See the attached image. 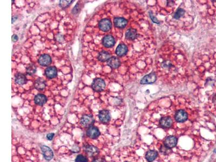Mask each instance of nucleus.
<instances>
[{
    "mask_svg": "<svg viewBox=\"0 0 216 162\" xmlns=\"http://www.w3.org/2000/svg\"><path fill=\"white\" fill-rule=\"evenodd\" d=\"M15 81L16 83H17V84L20 85H23L27 82V78L25 76V75L22 73H17L15 75Z\"/></svg>",
    "mask_w": 216,
    "mask_h": 162,
    "instance_id": "21",
    "label": "nucleus"
},
{
    "mask_svg": "<svg viewBox=\"0 0 216 162\" xmlns=\"http://www.w3.org/2000/svg\"><path fill=\"white\" fill-rule=\"evenodd\" d=\"M113 23L116 27L123 29L128 24V21L123 17H115L113 20Z\"/></svg>",
    "mask_w": 216,
    "mask_h": 162,
    "instance_id": "12",
    "label": "nucleus"
},
{
    "mask_svg": "<svg viewBox=\"0 0 216 162\" xmlns=\"http://www.w3.org/2000/svg\"><path fill=\"white\" fill-rule=\"evenodd\" d=\"M35 88L39 91L44 90L46 86V83L43 78H38L37 79L34 83Z\"/></svg>",
    "mask_w": 216,
    "mask_h": 162,
    "instance_id": "19",
    "label": "nucleus"
},
{
    "mask_svg": "<svg viewBox=\"0 0 216 162\" xmlns=\"http://www.w3.org/2000/svg\"><path fill=\"white\" fill-rule=\"evenodd\" d=\"M95 120L91 115H84L80 120V123L85 128H89L94 124Z\"/></svg>",
    "mask_w": 216,
    "mask_h": 162,
    "instance_id": "2",
    "label": "nucleus"
},
{
    "mask_svg": "<svg viewBox=\"0 0 216 162\" xmlns=\"http://www.w3.org/2000/svg\"><path fill=\"white\" fill-rule=\"evenodd\" d=\"M80 11V6H79V4L78 3H77L76 4L75 6L74 7V8L72 10V13L73 14H77L78 11Z\"/></svg>",
    "mask_w": 216,
    "mask_h": 162,
    "instance_id": "31",
    "label": "nucleus"
},
{
    "mask_svg": "<svg viewBox=\"0 0 216 162\" xmlns=\"http://www.w3.org/2000/svg\"><path fill=\"white\" fill-rule=\"evenodd\" d=\"M115 40L111 35H107L102 39V44L105 48H112L115 44Z\"/></svg>",
    "mask_w": 216,
    "mask_h": 162,
    "instance_id": "7",
    "label": "nucleus"
},
{
    "mask_svg": "<svg viewBox=\"0 0 216 162\" xmlns=\"http://www.w3.org/2000/svg\"></svg>",
    "mask_w": 216,
    "mask_h": 162,
    "instance_id": "36",
    "label": "nucleus"
},
{
    "mask_svg": "<svg viewBox=\"0 0 216 162\" xmlns=\"http://www.w3.org/2000/svg\"><path fill=\"white\" fill-rule=\"evenodd\" d=\"M52 62V59L50 55L48 54H43L41 55L38 59V62L42 66H48L50 65Z\"/></svg>",
    "mask_w": 216,
    "mask_h": 162,
    "instance_id": "11",
    "label": "nucleus"
},
{
    "mask_svg": "<svg viewBox=\"0 0 216 162\" xmlns=\"http://www.w3.org/2000/svg\"><path fill=\"white\" fill-rule=\"evenodd\" d=\"M187 117L188 116L187 112L183 110H179L177 111L174 115L175 120L179 123L185 122L187 120Z\"/></svg>",
    "mask_w": 216,
    "mask_h": 162,
    "instance_id": "10",
    "label": "nucleus"
},
{
    "mask_svg": "<svg viewBox=\"0 0 216 162\" xmlns=\"http://www.w3.org/2000/svg\"><path fill=\"white\" fill-rule=\"evenodd\" d=\"M36 70H37V68L36 65H34L33 64H30L26 68V72L27 74L29 75H33L34 74H35Z\"/></svg>",
    "mask_w": 216,
    "mask_h": 162,
    "instance_id": "24",
    "label": "nucleus"
},
{
    "mask_svg": "<svg viewBox=\"0 0 216 162\" xmlns=\"http://www.w3.org/2000/svg\"><path fill=\"white\" fill-rule=\"evenodd\" d=\"M149 16H150V19H151V20L153 22V23H156V24H160V21H158L157 19L153 15V13H152L151 11H149Z\"/></svg>",
    "mask_w": 216,
    "mask_h": 162,
    "instance_id": "29",
    "label": "nucleus"
},
{
    "mask_svg": "<svg viewBox=\"0 0 216 162\" xmlns=\"http://www.w3.org/2000/svg\"><path fill=\"white\" fill-rule=\"evenodd\" d=\"M41 149L42 150V154L46 160H51L53 158L54 154L50 147L46 145H42L41 146Z\"/></svg>",
    "mask_w": 216,
    "mask_h": 162,
    "instance_id": "6",
    "label": "nucleus"
},
{
    "mask_svg": "<svg viewBox=\"0 0 216 162\" xmlns=\"http://www.w3.org/2000/svg\"><path fill=\"white\" fill-rule=\"evenodd\" d=\"M18 40H19L18 36L16 35V34L13 35V36H12V41L14 42H16L18 41Z\"/></svg>",
    "mask_w": 216,
    "mask_h": 162,
    "instance_id": "34",
    "label": "nucleus"
},
{
    "mask_svg": "<svg viewBox=\"0 0 216 162\" xmlns=\"http://www.w3.org/2000/svg\"><path fill=\"white\" fill-rule=\"evenodd\" d=\"M45 75L46 77L50 79L56 77L57 75V70L56 68L54 66L47 68L45 70Z\"/></svg>",
    "mask_w": 216,
    "mask_h": 162,
    "instance_id": "14",
    "label": "nucleus"
},
{
    "mask_svg": "<svg viewBox=\"0 0 216 162\" xmlns=\"http://www.w3.org/2000/svg\"><path fill=\"white\" fill-rule=\"evenodd\" d=\"M160 123V125L163 128H169L172 125V119L169 117H163L161 118Z\"/></svg>",
    "mask_w": 216,
    "mask_h": 162,
    "instance_id": "20",
    "label": "nucleus"
},
{
    "mask_svg": "<svg viewBox=\"0 0 216 162\" xmlns=\"http://www.w3.org/2000/svg\"><path fill=\"white\" fill-rule=\"evenodd\" d=\"M157 76L155 72H151L146 75L141 79V84H152L156 81Z\"/></svg>",
    "mask_w": 216,
    "mask_h": 162,
    "instance_id": "3",
    "label": "nucleus"
},
{
    "mask_svg": "<svg viewBox=\"0 0 216 162\" xmlns=\"http://www.w3.org/2000/svg\"><path fill=\"white\" fill-rule=\"evenodd\" d=\"M85 152L90 157H95L99 154V150L92 145H85L83 147Z\"/></svg>",
    "mask_w": 216,
    "mask_h": 162,
    "instance_id": "4",
    "label": "nucleus"
},
{
    "mask_svg": "<svg viewBox=\"0 0 216 162\" xmlns=\"http://www.w3.org/2000/svg\"><path fill=\"white\" fill-rule=\"evenodd\" d=\"M184 10L182 8H179L174 13V19L179 20L180 19V17H183L185 14Z\"/></svg>",
    "mask_w": 216,
    "mask_h": 162,
    "instance_id": "25",
    "label": "nucleus"
},
{
    "mask_svg": "<svg viewBox=\"0 0 216 162\" xmlns=\"http://www.w3.org/2000/svg\"><path fill=\"white\" fill-rule=\"evenodd\" d=\"M157 156L158 152L156 150H149L146 154L145 158L148 162H152L157 158Z\"/></svg>",
    "mask_w": 216,
    "mask_h": 162,
    "instance_id": "22",
    "label": "nucleus"
},
{
    "mask_svg": "<svg viewBox=\"0 0 216 162\" xmlns=\"http://www.w3.org/2000/svg\"><path fill=\"white\" fill-rule=\"evenodd\" d=\"M73 2V1H60V6L62 8H66L69 6L70 4Z\"/></svg>",
    "mask_w": 216,
    "mask_h": 162,
    "instance_id": "27",
    "label": "nucleus"
},
{
    "mask_svg": "<svg viewBox=\"0 0 216 162\" xmlns=\"http://www.w3.org/2000/svg\"><path fill=\"white\" fill-rule=\"evenodd\" d=\"M110 58V54L109 52L106 51H102L101 53H99L97 59L99 61L104 62L105 61H108Z\"/></svg>",
    "mask_w": 216,
    "mask_h": 162,
    "instance_id": "23",
    "label": "nucleus"
},
{
    "mask_svg": "<svg viewBox=\"0 0 216 162\" xmlns=\"http://www.w3.org/2000/svg\"><path fill=\"white\" fill-rule=\"evenodd\" d=\"M177 141L178 139L176 137L170 136L166 138L164 142V145L169 148H172L177 145Z\"/></svg>",
    "mask_w": 216,
    "mask_h": 162,
    "instance_id": "13",
    "label": "nucleus"
},
{
    "mask_svg": "<svg viewBox=\"0 0 216 162\" xmlns=\"http://www.w3.org/2000/svg\"><path fill=\"white\" fill-rule=\"evenodd\" d=\"M76 162H88V160L85 156L82 155H78L75 159Z\"/></svg>",
    "mask_w": 216,
    "mask_h": 162,
    "instance_id": "28",
    "label": "nucleus"
},
{
    "mask_svg": "<svg viewBox=\"0 0 216 162\" xmlns=\"http://www.w3.org/2000/svg\"><path fill=\"white\" fill-rule=\"evenodd\" d=\"M160 151L163 155H167L171 154L172 152V150L171 149V148L168 147H166L165 145H162L161 147Z\"/></svg>",
    "mask_w": 216,
    "mask_h": 162,
    "instance_id": "26",
    "label": "nucleus"
},
{
    "mask_svg": "<svg viewBox=\"0 0 216 162\" xmlns=\"http://www.w3.org/2000/svg\"><path fill=\"white\" fill-rule=\"evenodd\" d=\"M99 29L103 32H108L112 27V23L110 20L103 19L99 21Z\"/></svg>",
    "mask_w": 216,
    "mask_h": 162,
    "instance_id": "5",
    "label": "nucleus"
},
{
    "mask_svg": "<svg viewBox=\"0 0 216 162\" xmlns=\"http://www.w3.org/2000/svg\"><path fill=\"white\" fill-rule=\"evenodd\" d=\"M139 36V34L137 33V30L132 28H130L127 30L126 33V37L128 40H134Z\"/></svg>",
    "mask_w": 216,
    "mask_h": 162,
    "instance_id": "18",
    "label": "nucleus"
},
{
    "mask_svg": "<svg viewBox=\"0 0 216 162\" xmlns=\"http://www.w3.org/2000/svg\"><path fill=\"white\" fill-rule=\"evenodd\" d=\"M54 133H51V134H48V135H46V138L48 139L49 141H51V140L53 139L54 137Z\"/></svg>",
    "mask_w": 216,
    "mask_h": 162,
    "instance_id": "32",
    "label": "nucleus"
},
{
    "mask_svg": "<svg viewBox=\"0 0 216 162\" xmlns=\"http://www.w3.org/2000/svg\"><path fill=\"white\" fill-rule=\"evenodd\" d=\"M47 101V99L46 96L43 94H38L36 95L34 98V102L38 105L42 106L44 105L45 103Z\"/></svg>",
    "mask_w": 216,
    "mask_h": 162,
    "instance_id": "17",
    "label": "nucleus"
},
{
    "mask_svg": "<svg viewBox=\"0 0 216 162\" xmlns=\"http://www.w3.org/2000/svg\"><path fill=\"white\" fill-rule=\"evenodd\" d=\"M128 47L126 46V45L121 43L117 46L116 49V54L118 56L122 57L126 55L128 53Z\"/></svg>",
    "mask_w": 216,
    "mask_h": 162,
    "instance_id": "15",
    "label": "nucleus"
},
{
    "mask_svg": "<svg viewBox=\"0 0 216 162\" xmlns=\"http://www.w3.org/2000/svg\"><path fill=\"white\" fill-rule=\"evenodd\" d=\"M162 67L164 68H170L172 66V63L170 61H166L162 63Z\"/></svg>",
    "mask_w": 216,
    "mask_h": 162,
    "instance_id": "30",
    "label": "nucleus"
},
{
    "mask_svg": "<svg viewBox=\"0 0 216 162\" xmlns=\"http://www.w3.org/2000/svg\"><path fill=\"white\" fill-rule=\"evenodd\" d=\"M17 18V16H14V17H12V23H14V22L16 20Z\"/></svg>",
    "mask_w": 216,
    "mask_h": 162,
    "instance_id": "35",
    "label": "nucleus"
},
{
    "mask_svg": "<svg viewBox=\"0 0 216 162\" xmlns=\"http://www.w3.org/2000/svg\"><path fill=\"white\" fill-rule=\"evenodd\" d=\"M108 65L113 69H116L121 65V61L118 58L112 56L109 59L107 62Z\"/></svg>",
    "mask_w": 216,
    "mask_h": 162,
    "instance_id": "16",
    "label": "nucleus"
},
{
    "mask_svg": "<svg viewBox=\"0 0 216 162\" xmlns=\"http://www.w3.org/2000/svg\"><path fill=\"white\" fill-rule=\"evenodd\" d=\"M99 120L103 123H107L110 120L111 115L107 110H102L99 112Z\"/></svg>",
    "mask_w": 216,
    "mask_h": 162,
    "instance_id": "9",
    "label": "nucleus"
},
{
    "mask_svg": "<svg viewBox=\"0 0 216 162\" xmlns=\"http://www.w3.org/2000/svg\"><path fill=\"white\" fill-rule=\"evenodd\" d=\"M101 134L99 129L96 126H90L86 131V135L90 138L96 139Z\"/></svg>",
    "mask_w": 216,
    "mask_h": 162,
    "instance_id": "8",
    "label": "nucleus"
},
{
    "mask_svg": "<svg viewBox=\"0 0 216 162\" xmlns=\"http://www.w3.org/2000/svg\"><path fill=\"white\" fill-rule=\"evenodd\" d=\"M105 81L100 78H95L91 84L92 89L97 92L104 90L105 89Z\"/></svg>",
    "mask_w": 216,
    "mask_h": 162,
    "instance_id": "1",
    "label": "nucleus"
},
{
    "mask_svg": "<svg viewBox=\"0 0 216 162\" xmlns=\"http://www.w3.org/2000/svg\"><path fill=\"white\" fill-rule=\"evenodd\" d=\"M92 162H106V161L103 158H95L94 160H92Z\"/></svg>",
    "mask_w": 216,
    "mask_h": 162,
    "instance_id": "33",
    "label": "nucleus"
}]
</instances>
